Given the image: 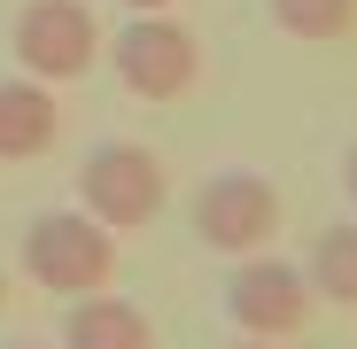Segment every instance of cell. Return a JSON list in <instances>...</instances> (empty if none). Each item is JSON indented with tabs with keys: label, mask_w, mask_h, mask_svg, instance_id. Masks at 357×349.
Wrapping results in <instances>:
<instances>
[{
	"label": "cell",
	"mask_w": 357,
	"mask_h": 349,
	"mask_svg": "<svg viewBox=\"0 0 357 349\" xmlns=\"http://www.w3.org/2000/svg\"><path fill=\"white\" fill-rule=\"evenodd\" d=\"M116 272V233L86 210H39L24 225V279L47 295H93Z\"/></svg>",
	"instance_id": "2"
},
{
	"label": "cell",
	"mask_w": 357,
	"mask_h": 349,
	"mask_svg": "<svg viewBox=\"0 0 357 349\" xmlns=\"http://www.w3.org/2000/svg\"><path fill=\"white\" fill-rule=\"evenodd\" d=\"M63 140V101L47 78H0V163H31Z\"/></svg>",
	"instance_id": "7"
},
{
	"label": "cell",
	"mask_w": 357,
	"mask_h": 349,
	"mask_svg": "<svg viewBox=\"0 0 357 349\" xmlns=\"http://www.w3.org/2000/svg\"><path fill=\"white\" fill-rule=\"evenodd\" d=\"M233 349H287V341H257V334H241V341H233Z\"/></svg>",
	"instance_id": "13"
},
{
	"label": "cell",
	"mask_w": 357,
	"mask_h": 349,
	"mask_svg": "<svg viewBox=\"0 0 357 349\" xmlns=\"http://www.w3.org/2000/svg\"><path fill=\"white\" fill-rule=\"evenodd\" d=\"M0 311H8V272H0Z\"/></svg>",
	"instance_id": "14"
},
{
	"label": "cell",
	"mask_w": 357,
	"mask_h": 349,
	"mask_svg": "<svg viewBox=\"0 0 357 349\" xmlns=\"http://www.w3.org/2000/svg\"><path fill=\"white\" fill-rule=\"evenodd\" d=\"M116 8H132V16H155V8H171V0H116Z\"/></svg>",
	"instance_id": "12"
},
{
	"label": "cell",
	"mask_w": 357,
	"mask_h": 349,
	"mask_svg": "<svg viewBox=\"0 0 357 349\" xmlns=\"http://www.w3.org/2000/svg\"><path fill=\"white\" fill-rule=\"evenodd\" d=\"M303 279H311V295L357 311V217H334L311 233V256H303Z\"/></svg>",
	"instance_id": "9"
},
{
	"label": "cell",
	"mask_w": 357,
	"mask_h": 349,
	"mask_svg": "<svg viewBox=\"0 0 357 349\" xmlns=\"http://www.w3.org/2000/svg\"><path fill=\"white\" fill-rule=\"evenodd\" d=\"M8 47H16V70H24V78L63 86V78H86V70L101 63L109 39H101V24H93L86 0H24Z\"/></svg>",
	"instance_id": "6"
},
{
	"label": "cell",
	"mask_w": 357,
	"mask_h": 349,
	"mask_svg": "<svg viewBox=\"0 0 357 349\" xmlns=\"http://www.w3.org/2000/svg\"><path fill=\"white\" fill-rule=\"evenodd\" d=\"M264 8H272V24L287 39H303V47H334V39L357 31V0H264Z\"/></svg>",
	"instance_id": "10"
},
{
	"label": "cell",
	"mask_w": 357,
	"mask_h": 349,
	"mask_svg": "<svg viewBox=\"0 0 357 349\" xmlns=\"http://www.w3.org/2000/svg\"><path fill=\"white\" fill-rule=\"evenodd\" d=\"M101 54H109L116 86L140 93V101H178V93L202 78V47H195L187 24H171V8H155V16H125V31H116Z\"/></svg>",
	"instance_id": "4"
},
{
	"label": "cell",
	"mask_w": 357,
	"mask_h": 349,
	"mask_svg": "<svg viewBox=\"0 0 357 349\" xmlns=\"http://www.w3.org/2000/svg\"><path fill=\"white\" fill-rule=\"evenodd\" d=\"M63 349H155V326L140 303L93 287V295H70V311H63Z\"/></svg>",
	"instance_id": "8"
},
{
	"label": "cell",
	"mask_w": 357,
	"mask_h": 349,
	"mask_svg": "<svg viewBox=\"0 0 357 349\" xmlns=\"http://www.w3.org/2000/svg\"><path fill=\"white\" fill-rule=\"evenodd\" d=\"M163 202H171V171L155 148H140V140H93L86 148V163H78V210L86 217H101L109 233H140L163 217Z\"/></svg>",
	"instance_id": "1"
},
{
	"label": "cell",
	"mask_w": 357,
	"mask_h": 349,
	"mask_svg": "<svg viewBox=\"0 0 357 349\" xmlns=\"http://www.w3.org/2000/svg\"><path fill=\"white\" fill-rule=\"evenodd\" d=\"M311 279H303V264H287V256H272V249H257V256H233V272H225V318L241 326V334H257V341H295L311 326Z\"/></svg>",
	"instance_id": "5"
},
{
	"label": "cell",
	"mask_w": 357,
	"mask_h": 349,
	"mask_svg": "<svg viewBox=\"0 0 357 349\" xmlns=\"http://www.w3.org/2000/svg\"><path fill=\"white\" fill-rule=\"evenodd\" d=\"M342 187H349V202H357V140H349V155H342Z\"/></svg>",
	"instance_id": "11"
},
{
	"label": "cell",
	"mask_w": 357,
	"mask_h": 349,
	"mask_svg": "<svg viewBox=\"0 0 357 349\" xmlns=\"http://www.w3.org/2000/svg\"><path fill=\"white\" fill-rule=\"evenodd\" d=\"M8 349H39V341H8Z\"/></svg>",
	"instance_id": "15"
},
{
	"label": "cell",
	"mask_w": 357,
	"mask_h": 349,
	"mask_svg": "<svg viewBox=\"0 0 357 349\" xmlns=\"http://www.w3.org/2000/svg\"><path fill=\"white\" fill-rule=\"evenodd\" d=\"M187 217H195V241L202 249H218V256H257V249H272V233H280V187L264 179V171H210V179L195 187V202H187Z\"/></svg>",
	"instance_id": "3"
}]
</instances>
